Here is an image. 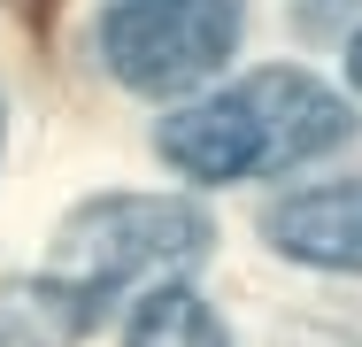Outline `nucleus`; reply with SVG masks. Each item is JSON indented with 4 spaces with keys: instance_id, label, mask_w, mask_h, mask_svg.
Instances as JSON below:
<instances>
[{
    "instance_id": "1",
    "label": "nucleus",
    "mask_w": 362,
    "mask_h": 347,
    "mask_svg": "<svg viewBox=\"0 0 362 347\" xmlns=\"http://www.w3.org/2000/svg\"><path fill=\"white\" fill-rule=\"evenodd\" d=\"M355 132V108L316 85L308 69H255L247 85H231L216 101H193L162 124V154L201 178V186H231V178H262V170H286L308 162L324 147Z\"/></svg>"
},
{
    "instance_id": "2",
    "label": "nucleus",
    "mask_w": 362,
    "mask_h": 347,
    "mask_svg": "<svg viewBox=\"0 0 362 347\" xmlns=\"http://www.w3.org/2000/svg\"><path fill=\"white\" fill-rule=\"evenodd\" d=\"M209 247V216L185 201H139V193H116V201H85L54 232V255H47V285H70V293H108L132 271H170V263H193Z\"/></svg>"
},
{
    "instance_id": "3",
    "label": "nucleus",
    "mask_w": 362,
    "mask_h": 347,
    "mask_svg": "<svg viewBox=\"0 0 362 347\" xmlns=\"http://www.w3.org/2000/svg\"><path fill=\"white\" fill-rule=\"evenodd\" d=\"M247 0H116L100 23V55L132 93H185L223 69Z\"/></svg>"
},
{
    "instance_id": "4",
    "label": "nucleus",
    "mask_w": 362,
    "mask_h": 347,
    "mask_svg": "<svg viewBox=\"0 0 362 347\" xmlns=\"http://www.w3.org/2000/svg\"><path fill=\"white\" fill-rule=\"evenodd\" d=\"M262 239L286 247L293 263H324V271H362V186H324V193H293L262 216Z\"/></svg>"
},
{
    "instance_id": "5",
    "label": "nucleus",
    "mask_w": 362,
    "mask_h": 347,
    "mask_svg": "<svg viewBox=\"0 0 362 347\" xmlns=\"http://www.w3.org/2000/svg\"><path fill=\"white\" fill-rule=\"evenodd\" d=\"M132 347H231L216 324V309L201 301V293H185V285H162L154 301H146L139 317H132Z\"/></svg>"
},
{
    "instance_id": "6",
    "label": "nucleus",
    "mask_w": 362,
    "mask_h": 347,
    "mask_svg": "<svg viewBox=\"0 0 362 347\" xmlns=\"http://www.w3.org/2000/svg\"><path fill=\"white\" fill-rule=\"evenodd\" d=\"M347 62H355V85H362V39H355V55H347Z\"/></svg>"
}]
</instances>
